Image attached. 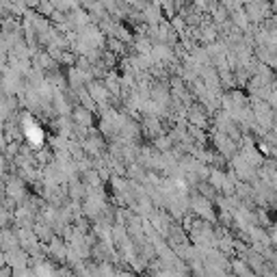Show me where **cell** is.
I'll list each match as a JSON object with an SVG mask.
<instances>
[{"mask_svg":"<svg viewBox=\"0 0 277 277\" xmlns=\"http://www.w3.org/2000/svg\"><path fill=\"white\" fill-rule=\"evenodd\" d=\"M7 195L9 197H17V199H20L22 195H24V188H22V184H20V182H11V184H7Z\"/></svg>","mask_w":277,"mask_h":277,"instance_id":"obj_1","label":"cell"}]
</instances>
